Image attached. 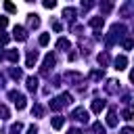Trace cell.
Wrapping results in <instances>:
<instances>
[{
	"label": "cell",
	"instance_id": "cell-1",
	"mask_svg": "<svg viewBox=\"0 0 134 134\" xmlns=\"http://www.w3.org/2000/svg\"><path fill=\"white\" fill-rule=\"evenodd\" d=\"M124 31H126V27H124V25H117V23H115V25H111V31H109V36H107V44L111 46L117 38H121V36H124Z\"/></svg>",
	"mask_w": 134,
	"mask_h": 134
},
{
	"label": "cell",
	"instance_id": "cell-2",
	"mask_svg": "<svg viewBox=\"0 0 134 134\" xmlns=\"http://www.w3.org/2000/svg\"><path fill=\"white\" fill-rule=\"evenodd\" d=\"M8 96H10V100L15 103V107H17V109H25V96H23L21 92L10 90V92H8Z\"/></svg>",
	"mask_w": 134,
	"mask_h": 134
},
{
	"label": "cell",
	"instance_id": "cell-3",
	"mask_svg": "<svg viewBox=\"0 0 134 134\" xmlns=\"http://www.w3.org/2000/svg\"><path fill=\"white\" fill-rule=\"evenodd\" d=\"M71 117L73 119H77V121H88V111L84 109V107H77V109H73V113H71Z\"/></svg>",
	"mask_w": 134,
	"mask_h": 134
},
{
	"label": "cell",
	"instance_id": "cell-4",
	"mask_svg": "<svg viewBox=\"0 0 134 134\" xmlns=\"http://www.w3.org/2000/svg\"><path fill=\"white\" fill-rule=\"evenodd\" d=\"M13 38L19 40V42H25V40H27V31H25V27L15 25V29H13Z\"/></svg>",
	"mask_w": 134,
	"mask_h": 134
},
{
	"label": "cell",
	"instance_id": "cell-5",
	"mask_svg": "<svg viewBox=\"0 0 134 134\" xmlns=\"http://www.w3.org/2000/svg\"><path fill=\"white\" fill-rule=\"evenodd\" d=\"M52 65H54V54H50V52H48V54L44 57V65H42V73H48V69H50Z\"/></svg>",
	"mask_w": 134,
	"mask_h": 134
},
{
	"label": "cell",
	"instance_id": "cell-6",
	"mask_svg": "<svg viewBox=\"0 0 134 134\" xmlns=\"http://www.w3.org/2000/svg\"><path fill=\"white\" fill-rule=\"evenodd\" d=\"M36 61H38V52H36V50H29V52H27V59H25V65H27V67H34Z\"/></svg>",
	"mask_w": 134,
	"mask_h": 134
},
{
	"label": "cell",
	"instance_id": "cell-7",
	"mask_svg": "<svg viewBox=\"0 0 134 134\" xmlns=\"http://www.w3.org/2000/svg\"><path fill=\"white\" fill-rule=\"evenodd\" d=\"M105 105H107V103H105L103 98H94V100H92V111H94V113H100V111L105 109Z\"/></svg>",
	"mask_w": 134,
	"mask_h": 134
},
{
	"label": "cell",
	"instance_id": "cell-8",
	"mask_svg": "<svg viewBox=\"0 0 134 134\" xmlns=\"http://www.w3.org/2000/svg\"><path fill=\"white\" fill-rule=\"evenodd\" d=\"M107 126H117V113H115V109H109V113H107Z\"/></svg>",
	"mask_w": 134,
	"mask_h": 134
},
{
	"label": "cell",
	"instance_id": "cell-9",
	"mask_svg": "<svg viewBox=\"0 0 134 134\" xmlns=\"http://www.w3.org/2000/svg\"><path fill=\"white\" fill-rule=\"evenodd\" d=\"M27 25H29V27H34V29H36V27H40V17H38V15H34V13H31V15H27Z\"/></svg>",
	"mask_w": 134,
	"mask_h": 134
},
{
	"label": "cell",
	"instance_id": "cell-10",
	"mask_svg": "<svg viewBox=\"0 0 134 134\" xmlns=\"http://www.w3.org/2000/svg\"><path fill=\"white\" fill-rule=\"evenodd\" d=\"M126 65H128V59L124 57V54H119V57H115V69H126Z\"/></svg>",
	"mask_w": 134,
	"mask_h": 134
},
{
	"label": "cell",
	"instance_id": "cell-11",
	"mask_svg": "<svg viewBox=\"0 0 134 134\" xmlns=\"http://www.w3.org/2000/svg\"><path fill=\"white\" fill-rule=\"evenodd\" d=\"M65 80H67V82H82V73H77V71H67V73H65Z\"/></svg>",
	"mask_w": 134,
	"mask_h": 134
},
{
	"label": "cell",
	"instance_id": "cell-12",
	"mask_svg": "<svg viewBox=\"0 0 134 134\" xmlns=\"http://www.w3.org/2000/svg\"><path fill=\"white\" fill-rule=\"evenodd\" d=\"M63 105H65L63 96H59V98H52V100H50V109H52V111H59V109H61Z\"/></svg>",
	"mask_w": 134,
	"mask_h": 134
},
{
	"label": "cell",
	"instance_id": "cell-13",
	"mask_svg": "<svg viewBox=\"0 0 134 134\" xmlns=\"http://www.w3.org/2000/svg\"><path fill=\"white\" fill-rule=\"evenodd\" d=\"M103 23H105L103 17H92V19H90V27H94V29H100Z\"/></svg>",
	"mask_w": 134,
	"mask_h": 134
},
{
	"label": "cell",
	"instance_id": "cell-14",
	"mask_svg": "<svg viewBox=\"0 0 134 134\" xmlns=\"http://www.w3.org/2000/svg\"><path fill=\"white\" fill-rule=\"evenodd\" d=\"M36 88H38V77H34V75H31V77H27V90H29V92H34Z\"/></svg>",
	"mask_w": 134,
	"mask_h": 134
},
{
	"label": "cell",
	"instance_id": "cell-15",
	"mask_svg": "<svg viewBox=\"0 0 134 134\" xmlns=\"http://www.w3.org/2000/svg\"><path fill=\"white\" fill-rule=\"evenodd\" d=\"M63 121H65V119H63L61 115H57V117H52V121H50V124H52V128H54V130H61V128H63Z\"/></svg>",
	"mask_w": 134,
	"mask_h": 134
},
{
	"label": "cell",
	"instance_id": "cell-16",
	"mask_svg": "<svg viewBox=\"0 0 134 134\" xmlns=\"http://www.w3.org/2000/svg\"><path fill=\"white\" fill-rule=\"evenodd\" d=\"M69 46H71V44H69V40H65V38H61V40L57 42V48H59V50H69Z\"/></svg>",
	"mask_w": 134,
	"mask_h": 134
},
{
	"label": "cell",
	"instance_id": "cell-17",
	"mask_svg": "<svg viewBox=\"0 0 134 134\" xmlns=\"http://www.w3.org/2000/svg\"><path fill=\"white\" fill-rule=\"evenodd\" d=\"M121 117H124V119H132V117H134V105L128 107V109H124V111H121Z\"/></svg>",
	"mask_w": 134,
	"mask_h": 134
},
{
	"label": "cell",
	"instance_id": "cell-18",
	"mask_svg": "<svg viewBox=\"0 0 134 134\" xmlns=\"http://www.w3.org/2000/svg\"><path fill=\"white\" fill-rule=\"evenodd\" d=\"M100 8H103V13H109L113 8V0H100Z\"/></svg>",
	"mask_w": 134,
	"mask_h": 134
},
{
	"label": "cell",
	"instance_id": "cell-19",
	"mask_svg": "<svg viewBox=\"0 0 134 134\" xmlns=\"http://www.w3.org/2000/svg\"><path fill=\"white\" fill-rule=\"evenodd\" d=\"M63 17H65V19H69V21H71V19H73V17H75V8H71V6H67V8H65V10H63Z\"/></svg>",
	"mask_w": 134,
	"mask_h": 134
},
{
	"label": "cell",
	"instance_id": "cell-20",
	"mask_svg": "<svg viewBox=\"0 0 134 134\" xmlns=\"http://www.w3.org/2000/svg\"><path fill=\"white\" fill-rule=\"evenodd\" d=\"M6 59H8L10 63H17V61H19V52H17V50H8V52H6Z\"/></svg>",
	"mask_w": 134,
	"mask_h": 134
},
{
	"label": "cell",
	"instance_id": "cell-21",
	"mask_svg": "<svg viewBox=\"0 0 134 134\" xmlns=\"http://www.w3.org/2000/svg\"><path fill=\"white\" fill-rule=\"evenodd\" d=\"M10 77H13V80H21V77H23V71L17 69V67H13V69H10Z\"/></svg>",
	"mask_w": 134,
	"mask_h": 134
},
{
	"label": "cell",
	"instance_id": "cell-22",
	"mask_svg": "<svg viewBox=\"0 0 134 134\" xmlns=\"http://www.w3.org/2000/svg\"><path fill=\"white\" fill-rule=\"evenodd\" d=\"M31 113H34L36 117H42V115H44V107H42V105H34V109H31Z\"/></svg>",
	"mask_w": 134,
	"mask_h": 134
},
{
	"label": "cell",
	"instance_id": "cell-23",
	"mask_svg": "<svg viewBox=\"0 0 134 134\" xmlns=\"http://www.w3.org/2000/svg\"><path fill=\"white\" fill-rule=\"evenodd\" d=\"M103 75H105V73H103V69H100V71H98V69H94V71L90 73V77H92L94 82H98V80H103Z\"/></svg>",
	"mask_w": 134,
	"mask_h": 134
},
{
	"label": "cell",
	"instance_id": "cell-24",
	"mask_svg": "<svg viewBox=\"0 0 134 134\" xmlns=\"http://www.w3.org/2000/svg\"><path fill=\"white\" fill-rule=\"evenodd\" d=\"M98 63L105 67V65L109 63V54H107V52H100V54H98Z\"/></svg>",
	"mask_w": 134,
	"mask_h": 134
},
{
	"label": "cell",
	"instance_id": "cell-25",
	"mask_svg": "<svg viewBox=\"0 0 134 134\" xmlns=\"http://www.w3.org/2000/svg\"><path fill=\"white\" fill-rule=\"evenodd\" d=\"M4 8H6L8 13H17V6H15L10 0H6V2H4Z\"/></svg>",
	"mask_w": 134,
	"mask_h": 134
},
{
	"label": "cell",
	"instance_id": "cell-26",
	"mask_svg": "<svg viewBox=\"0 0 134 134\" xmlns=\"http://www.w3.org/2000/svg\"><path fill=\"white\" fill-rule=\"evenodd\" d=\"M38 42H40V46H46V44H48V42H50V36H48V34H42V36H40V40H38Z\"/></svg>",
	"mask_w": 134,
	"mask_h": 134
},
{
	"label": "cell",
	"instance_id": "cell-27",
	"mask_svg": "<svg viewBox=\"0 0 134 134\" xmlns=\"http://www.w3.org/2000/svg\"><path fill=\"white\" fill-rule=\"evenodd\" d=\"M115 84H119V82H115V80H109V82H107V92H115V88H117Z\"/></svg>",
	"mask_w": 134,
	"mask_h": 134
},
{
	"label": "cell",
	"instance_id": "cell-28",
	"mask_svg": "<svg viewBox=\"0 0 134 134\" xmlns=\"http://www.w3.org/2000/svg\"><path fill=\"white\" fill-rule=\"evenodd\" d=\"M92 130H94L96 134H105V128H103V126H100L98 121H96V124H92Z\"/></svg>",
	"mask_w": 134,
	"mask_h": 134
},
{
	"label": "cell",
	"instance_id": "cell-29",
	"mask_svg": "<svg viewBox=\"0 0 134 134\" xmlns=\"http://www.w3.org/2000/svg\"><path fill=\"white\" fill-rule=\"evenodd\" d=\"M42 4H44V8H54L57 0H42Z\"/></svg>",
	"mask_w": 134,
	"mask_h": 134
},
{
	"label": "cell",
	"instance_id": "cell-30",
	"mask_svg": "<svg viewBox=\"0 0 134 134\" xmlns=\"http://www.w3.org/2000/svg\"><path fill=\"white\" fill-rule=\"evenodd\" d=\"M21 128H23V126H21L19 121H17V124H13V126H10V134H19V132H21Z\"/></svg>",
	"mask_w": 134,
	"mask_h": 134
},
{
	"label": "cell",
	"instance_id": "cell-31",
	"mask_svg": "<svg viewBox=\"0 0 134 134\" xmlns=\"http://www.w3.org/2000/svg\"><path fill=\"white\" fill-rule=\"evenodd\" d=\"M8 115H10V113H8V109H6L4 105H0V117H2V119H6Z\"/></svg>",
	"mask_w": 134,
	"mask_h": 134
},
{
	"label": "cell",
	"instance_id": "cell-32",
	"mask_svg": "<svg viewBox=\"0 0 134 134\" xmlns=\"http://www.w3.org/2000/svg\"><path fill=\"white\" fill-rule=\"evenodd\" d=\"M92 4H94V0H82V8H84V10L92 8Z\"/></svg>",
	"mask_w": 134,
	"mask_h": 134
},
{
	"label": "cell",
	"instance_id": "cell-33",
	"mask_svg": "<svg viewBox=\"0 0 134 134\" xmlns=\"http://www.w3.org/2000/svg\"><path fill=\"white\" fill-rule=\"evenodd\" d=\"M8 40H10V38H8V36L4 34V31H0V44H6Z\"/></svg>",
	"mask_w": 134,
	"mask_h": 134
},
{
	"label": "cell",
	"instance_id": "cell-34",
	"mask_svg": "<svg viewBox=\"0 0 134 134\" xmlns=\"http://www.w3.org/2000/svg\"><path fill=\"white\" fill-rule=\"evenodd\" d=\"M132 46H134V42H132V40H124V48H126V50H130Z\"/></svg>",
	"mask_w": 134,
	"mask_h": 134
},
{
	"label": "cell",
	"instance_id": "cell-35",
	"mask_svg": "<svg viewBox=\"0 0 134 134\" xmlns=\"http://www.w3.org/2000/svg\"><path fill=\"white\" fill-rule=\"evenodd\" d=\"M52 29H54V31H61L63 27H61V23H59V21H54V23H52Z\"/></svg>",
	"mask_w": 134,
	"mask_h": 134
},
{
	"label": "cell",
	"instance_id": "cell-36",
	"mask_svg": "<svg viewBox=\"0 0 134 134\" xmlns=\"http://www.w3.org/2000/svg\"><path fill=\"white\" fill-rule=\"evenodd\" d=\"M8 25V19L6 17H0V27H6Z\"/></svg>",
	"mask_w": 134,
	"mask_h": 134
},
{
	"label": "cell",
	"instance_id": "cell-37",
	"mask_svg": "<svg viewBox=\"0 0 134 134\" xmlns=\"http://www.w3.org/2000/svg\"><path fill=\"white\" fill-rule=\"evenodd\" d=\"M119 134H134V130H132V128H121Z\"/></svg>",
	"mask_w": 134,
	"mask_h": 134
},
{
	"label": "cell",
	"instance_id": "cell-38",
	"mask_svg": "<svg viewBox=\"0 0 134 134\" xmlns=\"http://www.w3.org/2000/svg\"><path fill=\"white\" fill-rule=\"evenodd\" d=\"M27 134H38V128H36V126H29V128H27Z\"/></svg>",
	"mask_w": 134,
	"mask_h": 134
},
{
	"label": "cell",
	"instance_id": "cell-39",
	"mask_svg": "<svg viewBox=\"0 0 134 134\" xmlns=\"http://www.w3.org/2000/svg\"><path fill=\"white\" fill-rule=\"evenodd\" d=\"M69 134H84V132H82V130H77V128H71V130H69Z\"/></svg>",
	"mask_w": 134,
	"mask_h": 134
},
{
	"label": "cell",
	"instance_id": "cell-40",
	"mask_svg": "<svg viewBox=\"0 0 134 134\" xmlns=\"http://www.w3.org/2000/svg\"><path fill=\"white\" fill-rule=\"evenodd\" d=\"M2 59H4V52H2V50H0V61H2Z\"/></svg>",
	"mask_w": 134,
	"mask_h": 134
},
{
	"label": "cell",
	"instance_id": "cell-41",
	"mask_svg": "<svg viewBox=\"0 0 134 134\" xmlns=\"http://www.w3.org/2000/svg\"><path fill=\"white\" fill-rule=\"evenodd\" d=\"M130 80H132V82H134V71H132V73H130Z\"/></svg>",
	"mask_w": 134,
	"mask_h": 134
},
{
	"label": "cell",
	"instance_id": "cell-42",
	"mask_svg": "<svg viewBox=\"0 0 134 134\" xmlns=\"http://www.w3.org/2000/svg\"><path fill=\"white\" fill-rule=\"evenodd\" d=\"M25 2H34V0H25Z\"/></svg>",
	"mask_w": 134,
	"mask_h": 134
},
{
	"label": "cell",
	"instance_id": "cell-43",
	"mask_svg": "<svg viewBox=\"0 0 134 134\" xmlns=\"http://www.w3.org/2000/svg\"><path fill=\"white\" fill-rule=\"evenodd\" d=\"M0 82H2V77H0Z\"/></svg>",
	"mask_w": 134,
	"mask_h": 134
}]
</instances>
